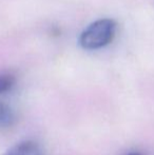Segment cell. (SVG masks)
Segmentation results:
<instances>
[{
  "mask_svg": "<svg viewBox=\"0 0 154 155\" xmlns=\"http://www.w3.org/2000/svg\"><path fill=\"white\" fill-rule=\"evenodd\" d=\"M127 155H142V154L136 153V152H133V153H129V154H127Z\"/></svg>",
  "mask_w": 154,
  "mask_h": 155,
  "instance_id": "obj_5",
  "label": "cell"
},
{
  "mask_svg": "<svg viewBox=\"0 0 154 155\" xmlns=\"http://www.w3.org/2000/svg\"><path fill=\"white\" fill-rule=\"evenodd\" d=\"M15 120V114L13 110L4 104L0 101V129H5L12 126Z\"/></svg>",
  "mask_w": 154,
  "mask_h": 155,
  "instance_id": "obj_3",
  "label": "cell"
},
{
  "mask_svg": "<svg viewBox=\"0 0 154 155\" xmlns=\"http://www.w3.org/2000/svg\"><path fill=\"white\" fill-rule=\"evenodd\" d=\"M16 82V78L11 73L0 74V94H4L11 90Z\"/></svg>",
  "mask_w": 154,
  "mask_h": 155,
  "instance_id": "obj_4",
  "label": "cell"
},
{
  "mask_svg": "<svg viewBox=\"0 0 154 155\" xmlns=\"http://www.w3.org/2000/svg\"><path fill=\"white\" fill-rule=\"evenodd\" d=\"M2 155H44L42 148L37 143L25 140L15 145Z\"/></svg>",
  "mask_w": 154,
  "mask_h": 155,
  "instance_id": "obj_2",
  "label": "cell"
},
{
  "mask_svg": "<svg viewBox=\"0 0 154 155\" xmlns=\"http://www.w3.org/2000/svg\"><path fill=\"white\" fill-rule=\"evenodd\" d=\"M117 25L113 19H99L92 22L79 36V45L84 50H97L112 42Z\"/></svg>",
  "mask_w": 154,
  "mask_h": 155,
  "instance_id": "obj_1",
  "label": "cell"
}]
</instances>
